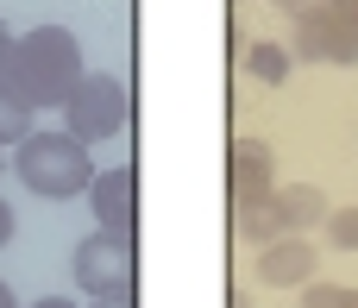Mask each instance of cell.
<instances>
[{"label":"cell","mask_w":358,"mask_h":308,"mask_svg":"<svg viewBox=\"0 0 358 308\" xmlns=\"http://www.w3.org/2000/svg\"><path fill=\"white\" fill-rule=\"evenodd\" d=\"M327 239H334V252H358V208H334L327 214Z\"/></svg>","instance_id":"14"},{"label":"cell","mask_w":358,"mask_h":308,"mask_svg":"<svg viewBox=\"0 0 358 308\" xmlns=\"http://www.w3.org/2000/svg\"><path fill=\"white\" fill-rule=\"evenodd\" d=\"M6 50H13V31H6V25H0V63H6Z\"/></svg>","instance_id":"20"},{"label":"cell","mask_w":358,"mask_h":308,"mask_svg":"<svg viewBox=\"0 0 358 308\" xmlns=\"http://www.w3.org/2000/svg\"><path fill=\"white\" fill-rule=\"evenodd\" d=\"M315 246L308 239H296V233H283V239H271V246H258V277L264 284H277V290H289V284H308L315 277Z\"/></svg>","instance_id":"8"},{"label":"cell","mask_w":358,"mask_h":308,"mask_svg":"<svg viewBox=\"0 0 358 308\" xmlns=\"http://www.w3.org/2000/svg\"><path fill=\"white\" fill-rule=\"evenodd\" d=\"M126 88L113 82V76H101V69H88L76 88H69V101H63V132L69 139H82V145H101V139H113L120 126H126Z\"/></svg>","instance_id":"4"},{"label":"cell","mask_w":358,"mask_h":308,"mask_svg":"<svg viewBox=\"0 0 358 308\" xmlns=\"http://www.w3.org/2000/svg\"><path fill=\"white\" fill-rule=\"evenodd\" d=\"M346 6H358V0H346Z\"/></svg>","instance_id":"24"},{"label":"cell","mask_w":358,"mask_h":308,"mask_svg":"<svg viewBox=\"0 0 358 308\" xmlns=\"http://www.w3.org/2000/svg\"><path fill=\"white\" fill-rule=\"evenodd\" d=\"M0 151H6V145H0ZM0 170H6V158H0Z\"/></svg>","instance_id":"23"},{"label":"cell","mask_w":358,"mask_h":308,"mask_svg":"<svg viewBox=\"0 0 358 308\" xmlns=\"http://www.w3.org/2000/svg\"><path fill=\"white\" fill-rule=\"evenodd\" d=\"M227 308H252V296H245L239 284H227Z\"/></svg>","instance_id":"17"},{"label":"cell","mask_w":358,"mask_h":308,"mask_svg":"<svg viewBox=\"0 0 358 308\" xmlns=\"http://www.w3.org/2000/svg\"><path fill=\"white\" fill-rule=\"evenodd\" d=\"M334 208H327V195L315 189V183H289V189H277V220H283V233H308V227H321Z\"/></svg>","instance_id":"9"},{"label":"cell","mask_w":358,"mask_h":308,"mask_svg":"<svg viewBox=\"0 0 358 308\" xmlns=\"http://www.w3.org/2000/svg\"><path fill=\"white\" fill-rule=\"evenodd\" d=\"M6 239H13V208L0 202V246H6Z\"/></svg>","instance_id":"18"},{"label":"cell","mask_w":358,"mask_h":308,"mask_svg":"<svg viewBox=\"0 0 358 308\" xmlns=\"http://www.w3.org/2000/svg\"><path fill=\"white\" fill-rule=\"evenodd\" d=\"M76 284L94 302H138V239L88 233L76 246Z\"/></svg>","instance_id":"3"},{"label":"cell","mask_w":358,"mask_h":308,"mask_svg":"<svg viewBox=\"0 0 358 308\" xmlns=\"http://www.w3.org/2000/svg\"><path fill=\"white\" fill-rule=\"evenodd\" d=\"M0 308H19V302H13V290H6V284H0Z\"/></svg>","instance_id":"21"},{"label":"cell","mask_w":358,"mask_h":308,"mask_svg":"<svg viewBox=\"0 0 358 308\" xmlns=\"http://www.w3.org/2000/svg\"><path fill=\"white\" fill-rule=\"evenodd\" d=\"M271 6H277V13H289V19H308V13H321L327 0H271Z\"/></svg>","instance_id":"15"},{"label":"cell","mask_w":358,"mask_h":308,"mask_svg":"<svg viewBox=\"0 0 358 308\" xmlns=\"http://www.w3.org/2000/svg\"><path fill=\"white\" fill-rule=\"evenodd\" d=\"M302 308H358V290L352 284H308Z\"/></svg>","instance_id":"13"},{"label":"cell","mask_w":358,"mask_h":308,"mask_svg":"<svg viewBox=\"0 0 358 308\" xmlns=\"http://www.w3.org/2000/svg\"><path fill=\"white\" fill-rule=\"evenodd\" d=\"M88 202H94V220H101V233L138 239V170H132V164H120V170H94V183H88Z\"/></svg>","instance_id":"7"},{"label":"cell","mask_w":358,"mask_h":308,"mask_svg":"<svg viewBox=\"0 0 358 308\" xmlns=\"http://www.w3.org/2000/svg\"><path fill=\"white\" fill-rule=\"evenodd\" d=\"M6 164L19 170V183H25L31 195H50V202H69V195H82V189L94 183V158H88V145L69 139V132H31V139L13 145Z\"/></svg>","instance_id":"2"},{"label":"cell","mask_w":358,"mask_h":308,"mask_svg":"<svg viewBox=\"0 0 358 308\" xmlns=\"http://www.w3.org/2000/svg\"><path fill=\"white\" fill-rule=\"evenodd\" d=\"M245 69L258 76V82H289V69H296V50H283V44H252L245 50Z\"/></svg>","instance_id":"11"},{"label":"cell","mask_w":358,"mask_h":308,"mask_svg":"<svg viewBox=\"0 0 358 308\" xmlns=\"http://www.w3.org/2000/svg\"><path fill=\"white\" fill-rule=\"evenodd\" d=\"M19 139H31V113L0 88V145H19Z\"/></svg>","instance_id":"12"},{"label":"cell","mask_w":358,"mask_h":308,"mask_svg":"<svg viewBox=\"0 0 358 308\" xmlns=\"http://www.w3.org/2000/svg\"><path fill=\"white\" fill-rule=\"evenodd\" d=\"M245 50H252V44H245V31H239V25H227V57H245Z\"/></svg>","instance_id":"16"},{"label":"cell","mask_w":358,"mask_h":308,"mask_svg":"<svg viewBox=\"0 0 358 308\" xmlns=\"http://www.w3.org/2000/svg\"><path fill=\"white\" fill-rule=\"evenodd\" d=\"M233 233H239V239H252V246H271V239H283L277 195H271V202H252V208H233Z\"/></svg>","instance_id":"10"},{"label":"cell","mask_w":358,"mask_h":308,"mask_svg":"<svg viewBox=\"0 0 358 308\" xmlns=\"http://www.w3.org/2000/svg\"><path fill=\"white\" fill-rule=\"evenodd\" d=\"M94 308H138V302H94Z\"/></svg>","instance_id":"22"},{"label":"cell","mask_w":358,"mask_h":308,"mask_svg":"<svg viewBox=\"0 0 358 308\" xmlns=\"http://www.w3.org/2000/svg\"><path fill=\"white\" fill-rule=\"evenodd\" d=\"M82 76H88V69H82V44H76V31H63V25H38V31L13 38V50H6V63H0V88H6L25 113L63 107Z\"/></svg>","instance_id":"1"},{"label":"cell","mask_w":358,"mask_h":308,"mask_svg":"<svg viewBox=\"0 0 358 308\" xmlns=\"http://www.w3.org/2000/svg\"><path fill=\"white\" fill-rule=\"evenodd\" d=\"M289 50L308 57V63H358V6L327 0L321 13L296 19V44Z\"/></svg>","instance_id":"5"},{"label":"cell","mask_w":358,"mask_h":308,"mask_svg":"<svg viewBox=\"0 0 358 308\" xmlns=\"http://www.w3.org/2000/svg\"><path fill=\"white\" fill-rule=\"evenodd\" d=\"M277 195V158L264 139H233L227 145V208H252Z\"/></svg>","instance_id":"6"},{"label":"cell","mask_w":358,"mask_h":308,"mask_svg":"<svg viewBox=\"0 0 358 308\" xmlns=\"http://www.w3.org/2000/svg\"><path fill=\"white\" fill-rule=\"evenodd\" d=\"M31 308H76V302H63V296H44V302H31Z\"/></svg>","instance_id":"19"}]
</instances>
